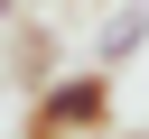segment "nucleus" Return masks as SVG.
Returning a JSON list of instances; mask_svg holds the SVG:
<instances>
[{
	"label": "nucleus",
	"instance_id": "5",
	"mask_svg": "<svg viewBox=\"0 0 149 139\" xmlns=\"http://www.w3.org/2000/svg\"><path fill=\"white\" fill-rule=\"evenodd\" d=\"M93 9H102V0H93Z\"/></svg>",
	"mask_w": 149,
	"mask_h": 139
},
{
	"label": "nucleus",
	"instance_id": "3",
	"mask_svg": "<svg viewBox=\"0 0 149 139\" xmlns=\"http://www.w3.org/2000/svg\"><path fill=\"white\" fill-rule=\"evenodd\" d=\"M9 65H19V83L37 93V83L56 74V37H19V56H9Z\"/></svg>",
	"mask_w": 149,
	"mask_h": 139
},
{
	"label": "nucleus",
	"instance_id": "2",
	"mask_svg": "<svg viewBox=\"0 0 149 139\" xmlns=\"http://www.w3.org/2000/svg\"><path fill=\"white\" fill-rule=\"evenodd\" d=\"M149 46V9H112V28H102V46H93V65H121V56H140Z\"/></svg>",
	"mask_w": 149,
	"mask_h": 139
},
{
	"label": "nucleus",
	"instance_id": "4",
	"mask_svg": "<svg viewBox=\"0 0 149 139\" xmlns=\"http://www.w3.org/2000/svg\"><path fill=\"white\" fill-rule=\"evenodd\" d=\"M28 139H56V130H28Z\"/></svg>",
	"mask_w": 149,
	"mask_h": 139
},
{
	"label": "nucleus",
	"instance_id": "1",
	"mask_svg": "<svg viewBox=\"0 0 149 139\" xmlns=\"http://www.w3.org/2000/svg\"><path fill=\"white\" fill-rule=\"evenodd\" d=\"M28 130H56V139H102V130H112V65L47 74V83L28 93Z\"/></svg>",
	"mask_w": 149,
	"mask_h": 139
}]
</instances>
